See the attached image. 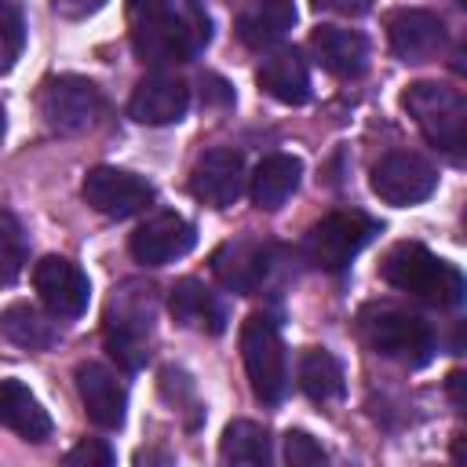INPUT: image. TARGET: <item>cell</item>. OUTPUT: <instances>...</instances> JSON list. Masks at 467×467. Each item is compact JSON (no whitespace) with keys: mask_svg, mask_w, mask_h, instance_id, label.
Segmentation results:
<instances>
[{"mask_svg":"<svg viewBox=\"0 0 467 467\" xmlns=\"http://www.w3.org/2000/svg\"><path fill=\"white\" fill-rule=\"evenodd\" d=\"M128 7H131V15H135V18H153V15L171 11V7H175V0H128Z\"/></svg>","mask_w":467,"mask_h":467,"instance_id":"cell-32","label":"cell"},{"mask_svg":"<svg viewBox=\"0 0 467 467\" xmlns=\"http://www.w3.org/2000/svg\"><path fill=\"white\" fill-rule=\"evenodd\" d=\"M33 285H36L44 306L58 317H77L88 310L91 285H88L84 270L62 255H44L33 270Z\"/></svg>","mask_w":467,"mask_h":467,"instance_id":"cell-12","label":"cell"},{"mask_svg":"<svg viewBox=\"0 0 467 467\" xmlns=\"http://www.w3.org/2000/svg\"><path fill=\"white\" fill-rule=\"evenodd\" d=\"M102 113V95L84 77H55L40 91V117L58 135L88 131Z\"/></svg>","mask_w":467,"mask_h":467,"instance_id":"cell-7","label":"cell"},{"mask_svg":"<svg viewBox=\"0 0 467 467\" xmlns=\"http://www.w3.org/2000/svg\"><path fill=\"white\" fill-rule=\"evenodd\" d=\"M259 88L285 106L310 99V69L296 47H277L259 62Z\"/></svg>","mask_w":467,"mask_h":467,"instance_id":"cell-19","label":"cell"},{"mask_svg":"<svg viewBox=\"0 0 467 467\" xmlns=\"http://www.w3.org/2000/svg\"><path fill=\"white\" fill-rule=\"evenodd\" d=\"M186 106H190V88L179 77H171V73H150V77L139 80V88H135V95L128 102V113L139 124L161 128V124L182 120Z\"/></svg>","mask_w":467,"mask_h":467,"instance_id":"cell-16","label":"cell"},{"mask_svg":"<svg viewBox=\"0 0 467 467\" xmlns=\"http://www.w3.org/2000/svg\"><path fill=\"white\" fill-rule=\"evenodd\" d=\"M456 4H463V0H456Z\"/></svg>","mask_w":467,"mask_h":467,"instance_id":"cell-36","label":"cell"},{"mask_svg":"<svg viewBox=\"0 0 467 467\" xmlns=\"http://www.w3.org/2000/svg\"><path fill=\"white\" fill-rule=\"evenodd\" d=\"M190 190H193L197 201H204L212 208H230L244 190L241 153H234L226 146L201 153V161L193 164V175H190Z\"/></svg>","mask_w":467,"mask_h":467,"instance_id":"cell-14","label":"cell"},{"mask_svg":"<svg viewBox=\"0 0 467 467\" xmlns=\"http://www.w3.org/2000/svg\"><path fill=\"white\" fill-rule=\"evenodd\" d=\"M197 234L193 226L175 215V212H157L150 215L135 234H131V255L142 263V266H164L179 255H186L193 248Z\"/></svg>","mask_w":467,"mask_h":467,"instance_id":"cell-13","label":"cell"},{"mask_svg":"<svg viewBox=\"0 0 467 467\" xmlns=\"http://www.w3.org/2000/svg\"><path fill=\"white\" fill-rule=\"evenodd\" d=\"M84 201L109 219H128L153 201V186L135 171L99 164L84 175Z\"/></svg>","mask_w":467,"mask_h":467,"instance_id":"cell-10","label":"cell"},{"mask_svg":"<svg viewBox=\"0 0 467 467\" xmlns=\"http://www.w3.org/2000/svg\"><path fill=\"white\" fill-rule=\"evenodd\" d=\"M460 387H463V372H452V376H449V390H452V401H456V405H463Z\"/></svg>","mask_w":467,"mask_h":467,"instance_id":"cell-34","label":"cell"},{"mask_svg":"<svg viewBox=\"0 0 467 467\" xmlns=\"http://www.w3.org/2000/svg\"><path fill=\"white\" fill-rule=\"evenodd\" d=\"M270 255H274V248L266 241H259V237H234V241L215 248L212 274L219 277L223 288L237 292V296H248L270 274Z\"/></svg>","mask_w":467,"mask_h":467,"instance_id":"cell-11","label":"cell"},{"mask_svg":"<svg viewBox=\"0 0 467 467\" xmlns=\"http://www.w3.org/2000/svg\"><path fill=\"white\" fill-rule=\"evenodd\" d=\"M219 456H223V463L263 467V463H270V438H266V431H263L259 423H252V420H234V423L223 431Z\"/></svg>","mask_w":467,"mask_h":467,"instance_id":"cell-25","label":"cell"},{"mask_svg":"<svg viewBox=\"0 0 467 467\" xmlns=\"http://www.w3.org/2000/svg\"><path fill=\"white\" fill-rule=\"evenodd\" d=\"M0 332H4L11 343L26 347V350H51V347L58 343V328H55L36 306H29V303L7 306V310L0 314Z\"/></svg>","mask_w":467,"mask_h":467,"instance_id":"cell-24","label":"cell"},{"mask_svg":"<svg viewBox=\"0 0 467 467\" xmlns=\"http://www.w3.org/2000/svg\"><path fill=\"white\" fill-rule=\"evenodd\" d=\"M4 128H7V120H4V106H0V139H4Z\"/></svg>","mask_w":467,"mask_h":467,"instance_id":"cell-35","label":"cell"},{"mask_svg":"<svg viewBox=\"0 0 467 467\" xmlns=\"http://www.w3.org/2000/svg\"><path fill=\"white\" fill-rule=\"evenodd\" d=\"M285 460L292 467H317V463H325V449L306 431H288L285 434Z\"/></svg>","mask_w":467,"mask_h":467,"instance_id":"cell-29","label":"cell"},{"mask_svg":"<svg viewBox=\"0 0 467 467\" xmlns=\"http://www.w3.org/2000/svg\"><path fill=\"white\" fill-rule=\"evenodd\" d=\"M51 7H55V15H62V18L77 22V18L95 15V11L102 7V0H51Z\"/></svg>","mask_w":467,"mask_h":467,"instance_id":"cell-31","label":"cell"},{"mask_svg":"<svg viewBox=\"0 0 467 467\" xmlns=\"http://www.w3.org/2000/svg\"><path fill=\"white\" fill-rule=\"evenodd\" d=\"M299 175H303V164H299L296 157H288V153H270V157L255 168V175H252V201H255L259 208H266V212L281 208V204L296 193Z\"/></svg>","mask_w":467,"mask_h":467,"instance_id":"cell-23","label":"cell"},{"mask_svg":"<svg viewBox=\"0 0 467 467\" xmlns=\"http://www.w3.org/2000/svg\"><path fill=\"white\" fill-rule=\"evenodd\" d=\"M376 234V223L365 212H332L306 234V255L321 270H343Z\"/></svg>","mask_w":467,"mask_h":467,"instance_id":"cell-8","label":"cell"},{"mask_svg":"<svg viewBox=\"0 0 467 467\" xmlns=\"http://www.w3.org/2000/svg\"><path fill=\"white\" fill-rule=\"evenodd\" d=\"M401 106L416 120V128L427 135L431 146L445 153H460L467 142V102L456 88L434 84V80H416L405 88Z\"/></svg>","mask_w":467,"mask_h":467,"instance_id":"cell-3","label":"cell"},{"mask_svg":"<svg viewBox=\"0 0 467 467\" xmlns=\"http://www.w3.org/2000/svg\"><path fill=\"white\" fill-rule=\"evenodd\" d=\"M296 26V4L292 0H252L237 15V36L248 47H270Z\"/></svg>","mask_w":467,"mask_h":467,"instance_id":"cell-21","label":"cell"},{"mask_svg":"<svg viewBox=\"0 0 467 467\" xmlns=\"http://www.w3.org/2000/svg\"><path fill=\"white\" fill-rule=\"evenodd\" d=\"M314 4L325 11H336V15H365L372 7V0H314Z\"/></svg>","mask_w":467,"mask_h":467,"instance_id":"cell-33","label":"cell"},{"mask_svg":"<svg viewBox=\"0 0 467 467\" xmlns=\"http://www.w3.org/2000/svg\"><path fill=\"white\" fill-rule=\"evenodd\" d=\"M22 44H26L22 11H18L11 0H0V73H7V69L18 62Z\"/></svg>","mask_w":467,"mask_h":467,"instance_id":"cell-28","label":"cell"},{"mask_svg":"<svg viewBox=\"0 0 467 467\" xmlns=\"http://www.w3.org/2000/svg\"><path fill=\"white\" fill-rule=\"evenodd\" d=\"M66 463H73V467H113V452H109V445L88 438V441H80L77 449L66 452Z\"/></svg>","mask_w":467,"mask_h":467,"instance_id":"cell-30","label":"cell"},{"mask_svg":"<svg viewBox=\"0 0 467 467\" xmlns=\"http://www.w3.org/2000/svg\"><path fill=\"white\" fill-rule=\"evenodd\" d=\"M171 317L182 325V328H197V332H223L226 325V310L219 303V296L197 281V277H182L175 288H171Z\"/></svg>","mask_w":467,"mask_h":467,"instance_id":"cell-20","label":"cell"},{"mask_svg":"<svg viewBox=\"0 0 467 467\" xmlns=\"http://www.w3.org/2000/svg\"><path fill=\"white\" fill-rule=\"evenodd\" d=\"M212 29H208V18L204 11L197 7H171L164 15H153V18H139L135 33H131V44H135V55L142 62H182V58H193L204 44H208Z\"/></svg>","mask_w":467,"mask_h":467,"instance_id":"cell-2","label":"cell"},{"mask_svg":"<svg viewBox=\"0 0 467 467\" xmlns=\"http://www.w3.org/2000/svg\"><path fill=\"white\" fill-rule=\"evenodd\" d=\"M387 40L390 51L405 62L431 58L445 40V22L427 7H398L387 15Z\"/></svg>","mask_w":467,"mask_h":467,"instance_id":"cell-15","label":"cell"},{"mask_svg":"<svg viewBox=\"0 0 467 467\" xmlns=\"http://www.w3.org/2000/svg\"><path fill=\"white\" fill-rule=\"evenodd\" d=\"M310 47H314L317 62L336 77H361L368 66V44L358 29L317 26L310 36Z\"/></svg>","mask_w":467,"mask_h":467,"instance_id":"cell-18","label":"cell"},{"mask_svg":"<svg viewBox=\"0 0 467 467\" xmlns=\"http://www.w3.org/2000/svg\"><path fill=\"white\" fill-rule=\"evenodd\" d=\"M361 336L365 343L383 354L394 358L401 365H423L434 354V332L423 317L401 310V306H368L361 310Z\"/></svg>","mask_w":467,"mask_h":467,"instance_id":"cell-5","label":"cell"},{"mask_svg":"<svg viewBox=\"0 0 467 467\" xmlns=\"http://www.w3.org/2000/svg\"><path fill=\"white\" fill-rule=\"evenodd\" d=\"M241 358L248 383L259 401H281L288 372H285V347L277 336V325L266 314H252L241 325Z\"/></svg>","mask_w":467,"mask_h":467,"instance_id":"cell-6","label":"cell"},{"mask_svg":"<svg viewBox=\"0 0 467 467\" xmlns=\"http://www.w3.org/2000/svg\"><path fill=\"white\" fill-rule=\"evenodd\" d=\"M150 332H153V288L139 281L120 285L106 314L109 354L120 365L139 368L150 358Z\"/></svg>","mask_w":467,"mask_h":467,"instance_id":"cell-4","label":"cell"},{"mask_svg":"<svg viewBox=\"0 0 467 467\" xmlns=\"http://www.w3.org/2000/svg\"><path fill=\"white\" fill-rule=\"evenodd\" d=\"M299 387L314 401H336L343 394V368L328 350H306L299 358Z\"/></svg>","mask_w":467,"mask_h":467,"instance_id":"cell-26","label":"cell"},{"mask_svg":"<svg viewBox=\"0 0 467 467\" xmlns=\"http://www.w3.org/2000/svg\"><path fill=\"white\" fill-rule=\"evenodd\" d=\"M77 390H80V401L91 416V423L113 431L124 423V409H128V394H124V383L117 379L113 368L99 365V361H84L77 365Z\"/></svg>","mask_w":467,"mask_h":467,"instance_id":"cell-17","label":"cell"},{"mask_svg":"<svg viewBox=\"0 0 467 467\" xmlns=\"http://www.w3.org/2000/svg\"><path fill=\"white\" fill-rule=\"evenodd\" d=\"M0 423L26 441H44L51 434V416L18 379H0Z\"/></svg>","mask_w":467,"mask_h":467,"instance_id":"cell-22","label":"cell"},{"mask_svg":"<svg viewBox=\"0 0 467 467\" xmlns=\"http://www.w3.org/2000/svg\"><path fill=\"white\" fill-rule=\"evenodd\" d=\"M379 277L390 288L409 292L434 306H456L463 299V274L416 241L394 244L379 263Z\"/></svg>","mask_w":467,"mask_h":467,"instance_id":"cell-1","label":"cell"},{"mask_svg":"<svg viewBox=\"0 0 467 467\" xmlns=\"http://www.w3.org/2000/svg\"><path fill=\"white\" fill-rule=\"evenodd\" d=\"M434 186H438V171L420 153L394 150V153L379 157V164L372 168V190L379 193V201H387L394 208L427 201L434 193Z\"/></svg>","mask_w":467,"mask_h":467,"instance_id":"cell-9","label":"cell"},{"mask_svg":"<svg viewBox=\"0 0 467 467\" xmlns=\"http://www.w3.org/2000/svg\"><path fill=\"white\" fill-rule=\"evenodd\" d=\"M26 263V234L11 212H0V285L15 281Z\"/></svg>","mask_w":467,"mask_h":467,"instance_id":"cell-27","label":"cell"}]
</instances>
